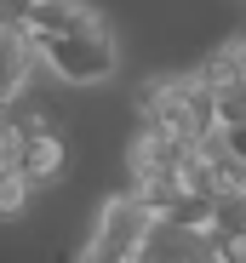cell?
<instances>
[{"label":"cell","instance_id":"cell-3","mask_svg":"<svg viewBox=\"0 0 246 263\" xmlns=\"http://www.w3.org/2000/svg\"><path fill=\"white\" fill-rule=\"evenodd\" d=\"M149 223H155V212H149L138 195H115V200H103L98 229H92V240H86V257H103V263L138 257V252H143Z\"/></svg>","mask_w":246,"mask_h":263},{"label":"cell","instance_id":"cell-9","mask_svg":"<svg viewBox=\"0 0 246 263\" xmlns=\"http://www.w3.org/2000/svg\"><path fill=\"white\" fill-rule=\"evenodd\" d=\"M132 195H138L149 212H166V206L178 200V183H172L166 166H155V172H138V178H132Z\"/></svg>","mask_w":246,"mask_h":263},{"label":"cell","instance_id":"cell-1","mask_svg":"<svg viewBox=\"0 0 246 263\" xmlns=\"http://www.w3.org/2000/svg\"><path fill=\"white\" fill-rule=\"evenodd\" d=\"M138 115L149 126H160L172 143H200L206 132H218L212 115V86L200 74H160L138 92Z\"/></svg>","mask_w":246,"mask_h":263},{"label":"cell","instance_id":"cell-8","mask_svg":"<svg viewBox=\"0 0 246 263\" xmlns=\"http://www.w3.org/2000/svg\"><path fill=\"white\" fill-rule=\"evenodd\" d=\"M206 86H229V80H246V34H235V40H223V46L195 69Z\"/></svg>","mask_w":246,"mask_h":263},{"label":"cell","instance_id":"cell-13","mask_svg":"<svg viewBox=\"0 0 246 263\" xmlns=\"http://www.w3.org/2000/svg\"><path fill=\"white\" fill-rule=\"evenodd\" d=\"M12 155H17V132H12L6 115H0V166H12Z\"/></svg>","mask_w":246,"mask_h":263},{"label":"cell","instance_id":"cell-11","mask_svg":"<svg viewBox=\"0 0 246 263\" xmlns=\"http://www.w3.org/2000/svg\"><path fill=\"white\" fill-rule=\"evenodd\" d=\"M29 195H34V183L23 178V172L17 166H0V217H17L29 206Z\"/></svg>","mask_w":246,"mask_h":263},{"label":"cell","instance_id":"cell-12","mask_svg":"<svg viewBox=\"0 0 246 263\" xmlns=\"http://www.w3.org/2000/svg\"><path fill=\"white\" fill-rule=\"evenodd\" d=\"M6 120H12V132H17V138L52 132V115H46V103H29V109H17V115H6Z\"/></svg>","mask_w":246,"mask_h":263},{"label":"cell","instance_id":"cell-7","mask_svg":"<svg viewBox=\"0 0 246 263\" xmlns=\"http://www.w3.org/2000/svg\"><path fill=\"white\" fill-rule=\"evenodd\" d=\"M178 149H183V143H172L160 126H149V120H143V132H138V138L126 143V166H132V178H138V172L172 166V155H178Z\"/></svg>","mask_w":246,"mask_h":263},{"label":"cell","instance_id":"cell-6","mask_svg":"<svg viewBox=\"0 0 246 263\" xmlns=\"http://www.w3.org/2000/svg\"><path fill=\"white\" fill-rule=\"evenodd\" d=\"M63 160H69V143L58 138V126H52V132H34V138H17V155H12V166L23 172L34 189L52 183L58 172H63Z\"/></svg>","mask_w":246,"mask_h":263},{"label":"cell","instance_id":"cell-2","mask_svg":"<svg viewBox=\"0 0 246 263\" xmlns=\"http://www.w3.org/2000/svg\"><path fill=\"white\" fill-rule=\"evenodd\" d=\"M29 40H34V52L52 63V74L69 80V86H98V80H109L115 63H120L109 23H98V29H74V34H29Z\"/></svg>","mask_w":246,"mask_h":263},{"label":"cell","instance_id":"cell-5","mask_svg":"<svg viewBox=\"0 0 246 263\" xmlns=\"http://www.w3.org/2000/svg\"><path fill=\"white\" fill-rule=\"evenodd\" d=\"M103 12L80 6V0H29L23 34H74V29H98Z\"/></svg>","mask_w":246,"mask_h":263},{"label":"cell","instance_id":"cell-4","mask_svg":"<svg viewBox=\"0 0 246 263\" xmlns=\"http://www.w3.org/2000/svg\"><path fill=\"white\" fill-rule=\"evenodd\" d=\"M34 40L12 23H0V109H12L23 98V86H29V69H34Z\"/></svg>","mask_w":246,"mask_h":263},{"label":"cell","instance_id":"cell-14","mask_svg":"<svg viewBox=\"0 0 246 263\" xmlns=\"http://www.w3.org/2000/svg\"><path fill=\"white\" fill-rule=\"evenodd\" d=\"M23 12H29V0H0V23L23 29Z\"/></svg>","mask_w":246,"mask_h":263},{"label":"cell","instance_id":"cell-10","mask_svg":"<svg viewBox=\"0 0 246 263\" xmlns=\"http://www.w3.org/2000/svg\"><path fill=\"white\" fill-rule=\"evenodd\" d=\"M212 115L218 126H246V80H229V86H212Z\"/></svg>","mask_w":246,"mask_h":263}]
</instances>
